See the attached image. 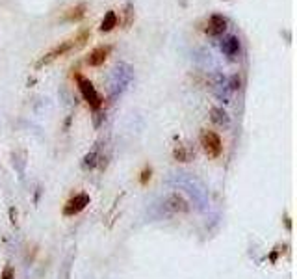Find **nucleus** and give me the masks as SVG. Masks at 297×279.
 Returning <instances> with one entry per match:
<instances>
[{
	"instance_id": "nucleus-1",
	"label": "nucleus",
	"mask_w": 297,
	"mask_h": 279,
	"mask_svg": "<svg viewBox=\"0 0 297 279\" xmlns=\"http://www.w3.org/2000/svg\"><path fill=\"white\" fill-rule=\"evenodd\" d=\"M87 39V32H84V34H80L76 39H69V41H63V43H60L58 47H54L52 51H48L45 54V56L41 58L39 62H37V67H41V65H48L51 62H54V60H58L60 56H63V54H67V52H71L73 49H78V47H82L84 43H86Z\"/></svg>"
},
{
	"instance_id": "nucleus-2",
	"label": "nucleus",
	"mask_w": 297,
	"mask_h": 279,
	"mask_svg": "<svg viewBox=\"0 0 297 279\" xmlns=\"http://www.w3.org/2000/svg\"><path fill=\"white\" fill-rule=\"evenodd\" d=\"M132 80V67L128 63H117L112 73V80H110V90L112 95H119L121 91L125 90L126 86L130 84Z\"/></svg>"
},
{
	"instance_id": "nucleus-3",
	"label": "nucleus",
	"mask_w": 297,
	"mask_h": 279,
	"mask_svg": "<svg viewBox=\"0 0 297 279\" xmlns=\"http://www.w3.org/2000/svg\"><path fill=\"white\" fill-rule=\"evenodd\" d=\"M76 82H78V90H80L84 101H86L93 110L101 108V106H103V99H101V95H98V91L95 90V86H93L91 80H87L78 74V76H76Z\"/></svg>"
},
{
	"instance_id": "nucleus-4",
	"label": "nucleus",
	"mask_w": 297,
	"mask_h": 279,
	"mask_svg": "<svg viewBox=\"0 0 297 279\" xmlns=\"http://www.w3.org/2000/svg\"><path fill=\"white\" fill-rule=\"evenodd\" d=\"M201 145H203L205 153L208 154L210 158H217L223 151L221 138H219V134H216V132H212V131H205L201 134Z\"/></svg>"
},
{
	"instance_id": "nucleus-5",
	"label": "nucleus",
	"mask_w": 297,
	"mask_h": 279,
	"mask_svg": "<svg viewBox=\"0 0 297 279\" xmlns=\"http://www.w3.org/2000/svg\"><path fill=\"white\" fill-rule=\"evenodd\" d=\"M208 84H210V90L214 91V95L217 99H221L223 103H229V88H227V76L221 73H212L208 76Z\"/></svg>"
},
{
	"instance_id": "nucleus-6",
	"label": "nucleus",
	"mask_w": 297,
	"mask_h": 279,
	"mask_svg": "<svg viewBox=\"0 0 297 279\" xmlns=\"http://www.w3.org/2000/svg\"><path fill=\"white\" fill-rule=\"evenodd\" d=\"M164 209H166L167 212H171V214H184V212L189 211V203L182 194L173 192V194L167 195L166 201H164Z\"/></svg>"
},
{
	"instance_id": "nucleus-7",
	"label": "nucleus",
	"mask_w": 297,
	"mask_h": 279,
	"mask_svg": "<svg viewBox=\"0 0 297 279\" xmlns=\"http://www.w3.org/2000/svg\"><path fill=\"white\" fill-rule=\"evenodd\" d=\"M87 205H89V195L76 194L74 197H71V200L65 203V207H63V216H76V214H80Z\"/></svg>"
},
{
	"instance_id": "nucleus-8",
	"label": "nucleus",
	"mask_w": 297,
	"mask_h": 279,
	"mask_svg": "<svg viewBox=\"0 0 297 279\" xmlns=\"http://www.w3.org/2000/svg\"><path fill=\"white\" fill-rule=\"evenodd\" d=\"M227 17H223V15H219V13H214L210 19H208V26H206V34L208 35H214V37H217V35H223V32L227 30Z\"/></svg>"
},
{
	"instance_id": "nucleus-9",
	"label": "nucleus",
	"mask_w": 297,
	"mask_h": 279,
	"mask_svg": "<svg viewBox=\"0 0 297 279\" xmlns=\"http://www.w3.org/2000/svg\"><path fill=\"white\" fill-rule=\"evenodd\" d=\"M110 51H112V47L110 45H101L97 49H93L89 52V56H87V65H91V67H98V65H103L106 62V58H108Z\"/></svg>"
},
{
	"instance_id": "nucleus-10",
	"label": "nucleus",
	"mask_w": 297,
	"mask_h": 279,
	"mask_svg": "<svg viewBox=\"0 0 297 279\" xmlns=\"http://www.w3.org/2000/svg\"><path fill=\"white\" fill-rule=\"evenodd\" d=\"M221 52L225 56L229 58H234L238 52H240V39L236 37V35H227V37H223L221 39Z\"/></svg>"
},
{
	"instance_id": "nucleus-11",
	"label": "nucleus",
	"mask_w": 297,
	"mask_h": 279,
	"mask_svg": "<svg viewBox=\"0 0 297 279\" xmlns=\"http://www.w3.org/2000/svg\"><path fill=\"white\" fill-rule=\"evenodd\" d=\"M117 26V13L115 12H108L104 15L103 23H101V32H110Z\"/></svg>"
},
{
	"instance_id": "nucleus-12",
	"label": "nucleus",
	"mask_w": 297,
	"mask_h": 279,
	"mask_svg": "<svg viewBox=\"0 0 297 279\" xmlns=\"http://www.w3.org/2000/svg\"><path fill=\"white\" fill-rule=\"evenodd\" d=\"M84 15H86V4H78L65 13V21H80L84 19Z\"/></svg>"
},
{
	"instance_id": "nucleus-13",
	"label": "nucleus",
	"mask_w": 297,
	"mask_h": 279,
	"mask_svg": "<svg viewBox=\"0 0 297 279\" xmlns=\"http://www.w3.org/2000/svg\"><path fill=\"white\" fill-rule=\"evenodd\" d=\"M212 121L216 123V125L219 127H227L229 125V115H227V112L223 108H212Z\"/></svg>"
},
{
	"instance_id": "nucleus-14",
	"label": "nucleus",
	"mask_w": 297,
	"mask_h": 279,
	"mask_svg": "<svg viewBox=\"0 0 297 279\" xmlns=\"http://www.w3.org/2000/svg\"><path fill=\"white\" fill-rule=\"evenodd\" d=\"M227 88H229V91H236L241 88V78L240 74H230L229 78H227Z\"/></svg>"
},
{
	"instance_id": "nucleus-15",
	"label": "nucleus",
	"mask_w": 297,
	"mask_h": 279,
	"mask_svg": "<svg viewBox=\"0 0 297 279\" xmlns=\"http://www.w3.org/2000/svg\"><path fill=\"white\" fill-rule=\"evenodd\" d=\"M84 166H86V168H95V166H97V151H91L89 154H86Z\"/></svg>"
},
{
	"instance_id": "nucleus-16",
	"label": "nucleus",
	"mask_w": 297,
	"mask_h": 279,
	"mask_svg": "<svg viewBox=\"0 0 297 279\" xmlns=\"http://www.w3.org/2000/svg\"><path fill=\"white\" fill-rule=\"evenodd\" d=\"M175 158H178L180 162H188V160H189V154L186 153V149L180 145V147L175 149Z\"/></svg>"
},
{
	"instance_id": "nucleus-17",
	"label": "nucleus",
	"mask_w": 297,
	"mask_h": 279,
	"mask_svg": "<svg viewBox=\"0 0 297 279\" xmlns=\"http://www.w3.org/2000/svg\"><path fill=\"white\" fill-rule=\"evenodd\" d=\"M151 173H153V171H151V168H147V170L141 171V179H139V181H141V184H147V181H151Z\"/></svg>"
},
{
	"instance_id": "nucleus-18",
	"label": "nucleus",
	"mask_w": 297,
	"mask_h": 279,
	"mask_svg": "<svg viewBox=\"0 0 297 279\" xmlns=\"http://www.w3.org/2000/svg\"><path fill=\"white\" fill-rule=\"evenodd\" d=\"M0 279H15V272H13V268L8 266L4 272H2V277Z\"/></svg>"
}]
</instances>
